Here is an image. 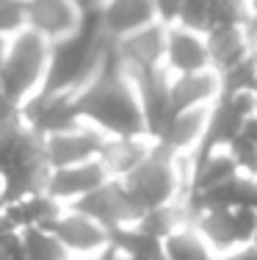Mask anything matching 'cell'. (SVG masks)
Returning <instances> with one entry per match:
<instances>
[{
	"instance_id": "6da1fadb",
	"label": "cell",
	"mask_w": 257,
	"mask_h": 260,
	"mask_svg": "<svg viewBox=\"0 0 257 260\" xmlns=\"http://www.w3.org/2000/svg\"><path fill=\"white\" fill-rule=\"evenodd\" d=\"M75 111L83 125L100 130L102 136H146L144 114L133 78L119 67L111 50V58L97 70V75L78 89Z\"/></svg>"
},
{
	"instance_id": "7a4b0ae2",
	"label": "cell",
	"mask_w": 257,
	"mask_h": 260,
	"mask_svg": "<svg viewBox=\"0 0 257 260\" xmlns=\"http://www.w3.org/2000/svg\"><path fill=\"white\" fill-rule=\"evenodd\" d=\"M114 42L100 30L97 11L83 17L81 28L75 34L64 36L58 42H50L47 55V75L42 91H61V94H75L97 75L102 64L111 58Z\"/></svg>"
},
{
	"instance_id": "3957f363",
	"label": "cell",
	"mask_w": 257,
	"mask_h": 260,
	"mask_svg": "<svg viewBox=\"0 0 257 260\" xmlns=\"http://www.w3.org/2000/svg\"><path fill=\"white\" fill-rule=\"evenodd\" d=\"M47 160L42 136L33 133L20 116L0 125V183L6 205L20 197L45 191Z\"/></svg>"
},
{
	"instance_id": "277c9868",
	"label": "cell",
	"mask_w": 257,
	"mask_h": 260,
	"mask_svg": "<svg viewBox=\"0 0 257 260\" xmlns=\"http://www.w3.org/2000/svg\"><path fill=\"white\" fill-rule=\"evenodd\" d=\"M122 185L127 188L136 208L152 210L169 205V202L186 200L188 197V164L182 158L171 155L155 141L152 152L146 155L130 175L122 177Z\"/></svg>"
},
{
	"instance_id": "5b68a950",
	"label": "cell",
	"mask_w": 257,
	"mask_h": 260,
	"mask_svg": "<svg viewBox=\"0 0 257 260\" xmlns=\"http://www.w3.org/2000/svg\"><path fill=\"white\" fill-rule=\"evenodd\" d=\"M47 55H50V42L28 28L9 39L0 67V89L14 108L25 105L30 97L42 91L47 75Z\"/></svg>"
},
{
	"instance_id": "8992f818",
	"label": "cell",
	"mask_w": 257,
	"mask_h": 260,
	"mask_svg": "<svg viewBox=\"0 0 257 260\" xmlns=\"http://www.w3.org/2000/svg\"><path fill=\"white\" fill-rule=\"evenodd\" d=\"M191 224L202 233L216 257L246 249L257 235V208H199L191 213Z\"/></svg>"
},
{
	"instance_id": "52a82bcc",
	"label": "cell",
	"mask_w": 257,
	"mask_h": 260,
	"mask_svg": "<svg viewBox=\"0 0 257 260\" xmlns=\"http://www.w3.org/2000/svg\"><path fill=\"white\" fill-rule=\"evenodd\" d=\"M53 235L61 241L69 257L75 255H105L111 249V233L94 221L91 216H86L78 208H61V213L47 224Z\"/></svg>"
},
{
	"instance_id": "ba28073f",
	"label": "cell",
	"mask_w": 257,
	"mask_h": 260,
	"mask_svg": "<svg viewBox=\"0 0 257 260\" xmlns=\"http://www.w3.org/2000/svg\"><path fill=\"white\" fill-rule=\"evenodd\" d=\"M66 208L83 210L86 216L100 221L108 233L119 230V227H127V224H136L141 219V210L130 200V194L122 185V180H105L100 188H94L91 194H86L83 200H78L75 205H66Z\"/></svg>"
},
{
	"instance_id": "9c48e42d",
	"label": "cell",
	"mask_w": 257,
	"mask_h": 260,
	"mask_svg": "<svg viewBox=\"0 0 257 260\" xmlns=\"http://www.w3.org/2000/svg\"><path fill=\"white\" fill-rule=\"evenodd\" d=\"M166 28L163 22H152L136 34L125 36V39L114 42V55L119 67L127 75H138V72H152L163 70V53H166Z\"/></svg>"
},
{
	"instance_id": "30bf717a",
	"label": "cell",
	"mask_w": 257,
	"mask_h": 260,
	"mask_svg": "<svg viewBox=\"0 0 257 260\" xmlns=\"http://www.w3.org/2000/svg\"><path fill=\"white\" fill-rule=\"evenodd\" d=\"M105 139L108 136H102L100 130L83 125V122L69 130H58V133L45 136L42 144H45L47 169H61V166H75V164H83V160L100 158Z\"/></svg>"
},
{
	"instance_id": "8fae6325",
	"label": "cell",
	"mask_w": 257,
	"mask_h": 260,
	"mask_svg": "<svg viewBox=\"0 0 257 260\" xmlns=\"http://www.w3.org/2000/svg\"><path fill=\"white\" fill-rule=\"evenodd\" d=\"M105 180H111L102 166L100 158L83 160L75 166H61V169H50L45 180V194H50L58 205H75L78 200H83L86 194H91L94 188H100Z\"/></svg>"
},
{
	"instance_id": "7c38bea8",
	"label": "cell",
	"mask_w": 257,
	"mask_h": 260,
	"mask_svg": "<svg viewBox=\"0 0 257 260\" xmlns=\"http://www.w3.org/2000/svg\"><path fill=\"white\" fill-rule=\"evenodd\" d=\"M83 14L72 0H25V28L47 42H58L75 34Z\"/></svg>"
},
{
	"instance_id": "4fadbf2b",
	"label": "cell",
	"mask_w": 257,
	"mask_h": 260,
	"mask_svg": "<svg viewBox=\"0 0 257 260\" xmlns=\"http://www.w3.org/2000/svg\"><path fill=\"white\" fill-rule=\"evenodd\" d=\"M207 114L210 108H188V111H174L169 116L166 127L158 136V144L163 150H169L171 155L182 158L188 164L194 155L199 152L202 141H205V130H207Z\"/></svg>"
},
{
	"instance_id": "5bb4252c",
	"label": "cell",
	"mask_w": 257,
	"mask_h": 260,
	"mask_svg": "<svg viewBox=\"0 0 257 260\" xmlns=\"http://www.w3.org/2000/svg\"><path fill=\"white\" fill-rule=\"evenodd\" d=\"M163 70L169 75H186V72L210 70V55L202 30H191L182 25L166 28V53H163Z\"/></svg>"
},
{
	"instance_id": "9a60e30c",
	"label": "cell",
	"mask_w": 257,
	"mask_h": 260,
	"mask_svg": "<svg viewBox=\"0 0 257 260\" xmlns=\"http://www.w3.org/2000/svg\"><path fill=\"white\" fill-rule=\"evenodd\" d=\"M97 22L102 34L116 42L158 22V17L152 0H102L97 9Z\"/></svg>"
},
{
	"instance_id": "2e32d148",
	"label": "cell",
	"mask_w": 257,
	"mask_h": 260,
	"mask_svg": "<svg viewBox=\"0 0 257 260\" xmlns=\"http://www.w3.org/2000/svg\"><path fill=\"white\" fill-rule=\"evenodd\" d=\"M207 55H210V70L224 72L230 67L241 64L257 50L254 30L249 25H216L205 30Z\"/></svg>"
},
{
	"instance_id": "e0dca14e",
	"label": "cell",
	"mask_w": 257,
	"mask_h": 260,
	"mask_svg": "<svg viewBox=\"0 0 257 260\" xmlns=\"http://www.w3.org/2000/svg\"><path fill=\"white\" fill-rule=\"evenodd\" d=\"M222 94V80L216 70H199L186 75H169L171 114L188 108H210Z\"/></svg>"
},
{
	"instance_id": "ac0fdd59",
	"label": "cell",
	"mask_w": 257,
	"mask_h": 260,
	"mask_svg": "<svg viewBox=\"0 0 257 260\" xmlns=\"http://www.w3.org/2000/svg\"><path fill=\"white\" fill-rule=\"evenodd\" d=\"M152 147L155 141L150 136H111L100 150V160L111 180H122L150 155Z\"/></svg>"
},
{
	"instance_id": "d6986e66",
	"label": "cell",
	"mask_w": 257,
	"mask_h": 260,
	"mask_svg": "<svg viewBox=\"0 0 257 260\" xmlns=\"http://www.w3.org/2000/svg\"><path fill=\"white\" fill-rule=\"evenodd\" d=\"M61 208L64 205H58L50 194L36 191V194L20 197V200L3 205L0 208V219H3L11 230L22 233V230H28V227H47L61 213Z\"/></svg>"
},
{
	"instance_id": "ffe728a7",
	"label": "cell",
	"mask_w": 257,
	"mask_h": 260,
	"mask_svg": "<svg viewBox=\"0 0 257 260\" xmlns=\"http://www.w3.org/2000/svg\"><path fill=\"white\" fill-rule=\"evenodd\" d=\"M213 249L202 233L188 221V224L171 230L166 238L161 241V260H213Z\"/></svg>"
},
{
	"instance_id": "44dd1931",
	"label": "cell",
	"mask_w": 257,
	"mask_h": 260,
	"mask_svg": "<svg viewBox=\"0 0 257 260\" xmlns=\"http://www.w3.org/2000/svg\"><path fill=\"white\" fill-rule=\"evenodd\" d=\"M111 249L141 260H161V238L150 235L138 224H127L111 233Z\"/></svg>"
},
{
	"instance_id": "7402d4cb",
	"label": "cell",
	"mask_w": 257,
	"mask_h": 260,
	"mask_svg": "<svg viewBox=\"0 0 257 260\" xmlns=\"http://www.w3.org/2000/svg\"><path fill=\"white\" fill-rule=\"evenodd\" d=\"M22 246L28 260H66L69 252L61 246V241L53 235L50 227H28L22 230Z\"/></svg>"
},
{
	"instance_id": "603a6c76",
	"label": "cell",
	"mask_w": 257,
	"mask_h": 260,
	"mask_svg": "<svg viewBox=\"0 0 257 260\" xmlns=\"http://www.w3.org/2000/svg\"><path fill=\"white\" fill-rule=\"evenodd\" d=\"M216 25H249L246 0H210V28Z\"/></svg>"
},
{
	"instance_id": "cb8c5ba5",
	"label": "cell",
	"mask_w": 257,
	"mask_h": 260,
	"mask_svg": "<svg viewBox=\"0 0 257 260\" xmlns=\"http://www.w3.org/2000/svg\"><path fill=\"white\" fill-rule=\"evenodd\" d=\"M174 25L202 30V34H205V30L210 28V0H182L180 17H177Z\"/></svg>"
},
{
	"instance_id": "d4e9b609",
	"label": "cell",
	"mask_w": 257,
	"mask_h": 260,
	"mask_svg": "<svg viewBox=\"0 0 257 260\" xmlns=\"http://www.w3.org/2000/svg\"><path fill=\"white\" fill-rule=\"evenodd\" d=\"M25 30V0H0V36L11 39Z\"/></svg>"
},
{
	"instance_id": "484cf974",
	"label": "cell",
	"mask_w": 257,
	"mask_h": 260,
	"mask_svg": "<svg viewBox=\"0 0 257 260\" xmlns=\"http://www.w3.org/2000/svg\"><path fill=\"white\" fill-rule=\"evenodd\" d=\"M180 6H182V0H152L155 17L163 25H174L177 17H180Z\"/></svg>"
},
{
	"instance_id": "4316f807",
	"label": "cell",
	"mask_w": 257,
	"mask_h": 260,
	"mask_svg": "<svg viewBox=\"0 0 257 260\" xmlns=\"http://www.w3.org/2000/svg\"><path fill=\"white\" fill-rule=\"evenodd\" d=\"M14 116H17V108L11 105L9 97L3 94V89H0V125H3V122H9V119H14Z\"/></svg>"
},
{
	"instance_id": "83f0119b",
	"label": "cell",
	"mask_w": 257,
	"mask_h": 260,
	"mask_svg": "<svg viewBox=\"0 0 257 260\" xmlns=\"http://www.w3.org/2000/svg\"><path fill=\"white\" fill-rule=\"evenodd\" d=\"M72 3L78 6V11H81L83 17H89V14H94V11L100 9L102 0H72Z\"/></svg>"
},
{
	"instance_id": "f1b7e54d",
	"label": "cell",
	"mask_w": 257,
	"mask_h": 260,
	"mask_svg": "<svg viewBox=\"0 0 257 260\" xmlns=\"http://www.w3.org/2000/svg\"><path fill=\"white\" fill-rule=\"evenodd\" d=\"M246 6H249V25L257 34V0H246Z\"/></svg>"
},
{
	"instance_id": "f546056e",
	"label": "cell",
	"mask_w": 257,
	"mask_h": 260,
	"mask_svg": "<svg viewBox=\"0 0 257 260\" xmlns=\"http://www.w3.org/2000/svg\"><path fill=\"white\" fill-rule=\"evenodd\" d=\"M66 260H108V252L105 255H75V257H66Z\"/></svg>"
},
{
	"instance_id": "4dcf8cb0",
	"label": "cell",
	"mask_w": 257,
	"mask_h": 260,
	"mask_svg": "<svg viewBox=\"0 0 257 260\" xmlns=\"http://www.w3.org/2000/svg\"><path fill=\"white\" fill-rule=\"evenodd\" d=\"M108 260H141V257H133V255H119V252L108 249Z\"/></svg>"
},
{
	"instance_id": "1f68e13d",
	"label": "cell",
	"mask_w": 257,
	"mask_h": 260,
	"mask_svg": "<svg viewBox=\"0 0 257 260\" xmlns=\"http://www.w3.org/2000/svg\"><path fill=\"white\" fill-rule=\"evenodd\" d=\"M6 47H9V39L0 36V67H3V58H6Z\"/></svg>"
},
{
	"instance_id": "d6a6232c",
	"label": "cell",
	"mask_w": 257,
	"mask_h": 260,
	"mask_svg": "<svg viewBox=\"0 0 257 260\" xmlns=\"http://www.w3.org/2000/svg\"><path fill=\"white\" fill-rule=\"evenodd\" d=\"M252 94H254V100H257V64H254V78H252Z\"/></svg>"
},
{
	"instance_id": "836d02e7",
	"label": "cell",
	"mask_w": 257,
	"mask_h": 260,
	"mask_svg": "<svg viewBox=\"0 0 257 260\" xmlns=\"http://www.w3.org/2000/svg\"><path fill=\"white\" fill-rule=\"evenodd\" d=\"M254 42H257V34H254Z\"/></svg>"
},
{
	"instance_id": "e575fe53",
	"label": "cell",
	"mask_w": 257,
	"mask_h": 260,
	"mask_svg": "<svg viewBox=\"0 0 257 260\" xmlns=\"http://www.w3.org/2000/svg\"><path fill=\"white\" fill-rule=\"evenodd\" d=\"M213 260H218V257H213Z\"/></svg>"
}]
</instances>
